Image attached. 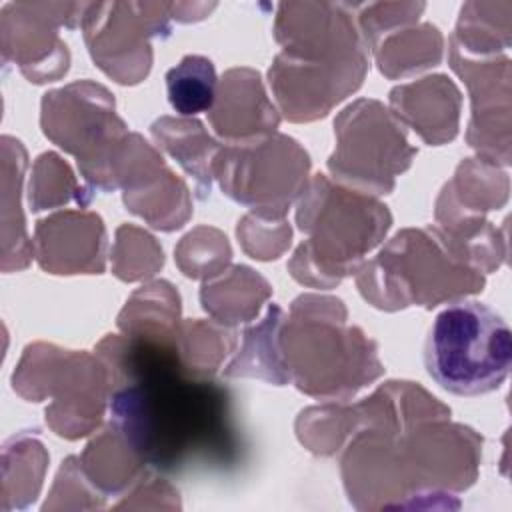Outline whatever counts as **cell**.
<instances>
[{
	"label": "cell",
	"mask_w": 512,
	"mask_h": 512,
	"mask_svg": "<svg viewBox=\"0 0 512 512\" xmlns=\"http://www.w3.org/2000/svg\"><path fill=\"white\" fill-rule=\"evenodd\" d=\"M94 354L108 370L112 422L152 470H222L242 460L230 388L190 370L176 344L106 334Z\"/></svg>",
	"instance_id": "obj_1"
},
{
	"label": "cell",
	"mask_w": 512,
	"mask_h": 512,
	"mask_svg": "<svg viewBox=\"0 0 512 512\" xmlns=\"http://www.w3.org/2000/svg\"><path fill=\"white\" fill-rule=\"evenodd\" d=\"M482 436L450 418L408 430L362 428L342 448L340 474L356 510L458 508L446 500L478 478Z\"/></svg>",
	"instance_id": "obj_2"
},
{
	"label": "cell",
	"mask_w": 512,
	"mask_h": 512,
	"mask_svg": "<svg viewBox=\"0 0 512 512\" xmlns=\"http://www.w3.org/2000/svg\"><path fill=\"white\" fill-rule=\"evenodd\" d=\"M280 346L294 386L320 400H350L384 374L378 344L348 324L336 296L300 294L280 328Z\"/></svg>",
	"instance_id": "obj_3"
},
{
	"label": "cell",
	"mask_w": 512,
	"mask_h": 512,
	"mask_svg": "<svg viewBox=\"0 0 512 512\" xmlns=\"http://www.w3.org/2000/svg\"><path fill=\"white\" fill-rule=\"evenodd\" d=\"M296 224L306 236L290 256V276L308 288L330 290L352 276L388 234L392 214L376 196L314 174L296 200Z\"/></svg>",
	"instance_id": "obj_4"
},
{
	"label": "cell",
	"mask_w": 512,
	"mask_h": 512,
	"mask_svg": "<svg viewBox=\"0 0 512 512\" xmlns=\"http://www.w3.org/2000/svg\"><path fill=\"white\" fill-rule=\"evenodd\" d=\"M362 298L378 310H426L484 290L486 274L464 262L438 226L398 230L354 272Z\"/></svg>",
	"instance_id": "obj_5"
},
{
	"label": "cell",
	"mask_w": 512,
	"mask_h": 512,
	"mask_svg": "<svg viewBox=\"0 0 512 512\" xmlns=\"http://www.w3.org/2000/svg\"><path fill=\"white\" fill-rule=\"evenodd\" d=\"M424 364L432 380L456 396L492 392L510 372V328L484 302H452L432 322Z\"/></svg>",
	"instance_id": "obj_6"
},
{
	"label": "cell",
	"mask_w": 512,
	"mask_h": 512,
	"mask_svg": "<svg viewBox=\"0 0 512 512\" xmlns=\"http://www.w3.org/2000/svg\"><path fill=\"white\" fill-rule=\"evenodd\" d=\"M12 388L28 402L50 398L44 410L46 424L66 440L96 432L110 402L108 370L96 354L48 342L24 348L12 372Z\"/></svg>",
	"instance_id": "obj_7"
},
{
	"label": "cell",
	"mask_w": 512,
	"mask_h": 512,
	"mask_svg": "<svg viewBox=\"0 0 512 512\" xmlns=\"http://www.w3.org/2000/svg\"><path fill=\"white\" fill-rule=\"evenodd\" d=\"M40 126L52 144L76 158L92 192L116 190L114 164L130 132L106 86L76 80L48 90L40 102Z\"/></svg>",
	"instance_id": "obj_8"
},
{
	"label": "cell",
	"mask_w": 512,
	"mask_h": 512,
	"mask_svg": "<svg viewBox=\"0 0 512 512\" xmlns=\"http://www.w3.org/2000/svg\"><path fill=\"white\" fill-rule=\"evenodd\" d=\"M334 152L328 170L334 182L370 196H386L410 166L418 148L406 128L376 98H358L334 118Z\"/></svg>",
	"instance_id": "obj_9"
},
{
	"label": "cell",
	"mask_w": 512,
	"mask_h": 512,
	"mask_svg": "<svg viewBox=\"0 0 512 512\" xmlns=\"http://www.w3.org/2000/svg\"><path fill=\"white\" fill-rule=\"evenodd\" d=\"M308 174V152L280 132L248 142H226L212 166L214 180L230 200L282 218L304 192Z\"/></svg>",
	"instance_id": "obj_10"
},
{
	"label": "cell",
	"mask_w": 512,
	"mask_h": 512,
	"mask_svg": "<svg viewBox=\"0 0 512 512\" xmlns=\"http://www.w3.org/2000/svg\"><path fill=\"white\" fill-rule=\"evenodd\" d=\"M94 64L124 86L142 82L152 68V38L172 32L170 2H90L82 18Z\"/></svg>",
	"instance_id": "obj_11"
},
{
	"label": "cell",
	"mask_w": 512,
	"mask_h": 512,
	"mask_svg": "<svg viewBox=\"0 0 512 512\" xmlns=\"http://www.w3.org/2000/svg\"><path fill=\"white\" fill-rule=\"evenodd\" d=\"M272 32L282 46L278 54L290 62L336 70L370 68V48L358 30L352 4L280 2Z\"/></svg>",
	"instance_id": "obj_12"
},
{
	"label": "cell",
	"mask_w": 512,
	"mask_h": 512,
	"mask_svg": "<svg viewBox=\"0 0 512 512\" xmlns=\"http://www.w3.org/2000/svg\"><path fill=\"white\" fill-rule=\"evenodd\" d=\"M86 2H8L0 12L2 62L34 84L56 82L70 68L58 28H78Z\"/></svg>",
	"instance_id": "obj_13"
},
{
	"label": "cell",
	"mask_w": 512,
	"mask_h": 512,
	"mask_svg": "<svg viewBox=\"0 0 512 512\" xmlns=\"http://www.w3.org/2000/svg\"><path fill=\"white\" fill-rule=\"evenodd\" d=\"M114 184L124 206L160 232L180 230L192 216L186 182L138 132H130L114 164Z\"/></svg>",
	"instance_id": "obj_14"
},
{
	"label": "cell",
	"mask_w": 512,
	"mask_h": 512,
	"mask_svg": "<svg viewBox=\"0 0 512 512\" xmlns=\"http://www.w3.org/2000/svg\"><path fill=\"white\" fill-rule=\"evenodd\" d=\"M448 64L470 94L466 142L484 160L502 168L512 162V64L506 54L472 58L448 44Z\"/></svg>",
	"instance_id": "obj_15"
},
{
	"label": "cell",
	"mask_w": 512,
	"mask_h": 512,
	"mask_svg": "<svg viewBox=\"0 0 512 512\" xmlns=\"http://www.w3.org/2000/svg\"><path fill=\"white\" fill-rule=\"evenodd\" d=\"M32 246L38 266L48 274H102L106 270V226L92 210H62L38 220Z\"/></svg>",
	"instance_id": "obj_16"
},
{
	"label": "cell",
	"mask_w": 512,
	"mask_h": 512,
	"mask_svg": "<svg viewBox=\"0 0 512 512\" xmlns=\"http://www.w3.org/2000/svg\"><path fill=\"white\" fill-rule=\"evenodd\" d=\"M208 120L222 140L248 142L274 134L280 126V112L268 98L260 72L238 66L218 80Z\"/></svg>",
	"instance_id": "obj_17"
},
{
	"label": "cell",
	"mask_w": 512,
	"mask_h": 512,
	"mask_svg": "<svg viewBox=\"0 0 512 512\" xmlns=\"http://www.w3.org/2000/svg\"><path fill=\"white\" fill-rule=\"evenodd\" d=\"M390 112L424 144L442 146L458 136L462 92L446 74L398 84L388 94Z\"/></svg>",
	"instance_id": "obj_18"
},
{
	"label": "cell",
	"mask_w": 512,
	"mask_h": 512,
	"mask_svg": "<svg viewBox=\"0 0 512 512\" xmlns=\"http://www.w3.org/2000/svg\"><path fill=\"white\" fill-rule=\"evenodd\" d=\"M510 180L502 166L476 158H464L454 176L442 186L436 204V226H446L470 218H486L508 202Z\"/></svg>",
	"instance_id": "obj_19"
},
{
	"label": "cell",
	"mask_w": 512,
	"mask_h": 512,
	"mask_svg": "<svg viewBox=\"0 0 512 512\" xmlns=\"http://www.w3.org/2000/svg\"><path fill=\"white\" fill-rule=\"evenodd\" d=\"M270 296V282L246 264L228 266L222 274L204 280L200 288L204 312L230 328L252 322Z\"/></svg>",
	"instance_id": "obj_20"
},
{
	"label": "cell",
	"mask_w": 512,
	"mask_h": 512,
	"mask_svg": "<svg viewBox=\"0 0 512 512\" xmlns=\"http://www.w3.org/2000/svg\"><path fill=\"white\" fill-rule=\"evenodd\" d=\"M150 134L156 146L170 154L194 178L196 198L206 200L212 192L214 158L222 144L192 116H160L152 122Z\"/></svg>",
	"instance_id": "obj_21"
},
{
	"label": "cell",
	"mask_w": 512,
	"mask_h": 512,
	"mask_svg": "<svg viewBox=\"0 0 512 512\" xmlns=\"http://www.w3.org/2000/svg\"><path fill=\"white\" fill-rule=\"evenodd\" d=\"M28 164L26 148L2 136V272L24 270L34 258L22 212V180Z\"/></svg>",
	"instance_id": "obj_22"
},
{
	"label": "cell",
	"mask_w": 512,
	"mask_h": 512,
	"mask_svg": "<svg viewBox=\"0 0 512 512\" xmlns=\"http://www.w3.org/2000/svg\"><path fill=\"white\" fill-rule=\"evenodd\" d=\"M78 458L90 484L104 496L128 492L150 468L112 420L86 444Z\"/></svg>",
	"instance_id": "obj_23"
},
{
	"label": "cell",
	"mask_w": 512,
	"mask_h": 512,
	"mask_svg": "<svg viewBox=\"0 0 512 512\" xmlns=\"http://www.w3.org/2000/svg\"><path fill=\"white\" fill-rule=\"evenodd\" d=\"M286 314L280 304L272 302L260 322L242 332V346L222 368L226 378H260L274 386L290 384V372L280 346V328Z\"/></svg>",
	"instance_id": "obj_24"
},
{
	"label": "cell",
	"mask_w": 512,
	"mask_h": 512,
	"mask_svg": "<svg viewBox=\"0 0 512 512\" xmlns=\"http://www.w3.org/2000/svg\"><path fill=\"white\" fill-rule=\"evenodd\" d=\"M180 310L178 290L168 280H154L132 292L118 312L116 326L126 336L178 346Z\"/></svg>",
	"instance_id": "obj_25"
},
{
	"label": "cell",
	"mask_w": 512,
	"mask_h": 512,
	"mask_svg": "<svg viewBox=\"0 0 512 512\" xmlns=\"http://www.w3.org/2000/svg\"><path fill=\"white\" fill-rule=\"evenodd\" d=\"M370 52L380 74L398 80L438 66L444 54V36L434 24L416 22L388 32Z\"/></svg>",
	"instance_id": "obj_26"
},
{
	"label": "cell",
	"mask_w": 512,
	"mask_h": 512,
	"mask_svg": "<svg viewBox=\"0 0 512 512\" xmlns=\"http://www.w3.org/2000/svg\"><path fill=\"white\" fill-rule=\"evenodd\" d=\"M448 44L472 58L498 56L508 50L512 44V2H464Z\"/></svg>",
	"instance_id": "obj_27"
},
{
	"label": "cell",
	"mask_w": 512,
	"mask_h": 512,
	"mask_svg": "<svg viewBox=\"0 0 512 512\" xmlns=\"http://www.w3.org/2000/svg\"><path fill=\"white\" fill-rule=\"evenodd\" d=\"M48 466L44 444L30 432L14 434L2 448V510H24L40 494Z\"/></svg>",
	"instance_id": "obj_28"
},
{
	"label": "cell",
	"mask_w": 512,
	"mask_h": 512,
	"mask_svg": "<svg viewBox=\"0 0 512 512\" xmlns=\"http://www.w3.org/2000/svg\"><path fill=\"white\" fill-rule=\"evenodd\" d=\"M300 444L316 456H334L358 432L354 404L330 400L304 408L294 424Z\"/></svg>",
	"instance_id": "obj_29"
},
{
	"label": "cell",
	"mask_w": 512,
	"mask_h": 512,
	"mask_svg": "<svg viewBox=\"0 0 512 512\" xmlns=\"http://www.w3.org/2000/svg\"><path fill=\"white\" fill-rule=\"evenodd\" d=\"M238 332L216 320H182L178 332V354L182 362L204 376H214L222 362L234 352Z\"/></svg>",
	"instance_id": "obj_30"
},
{
	"label": "cell",
	"mask_w": 512,
	"mask_h": 512,
	"mask_svg": "<svg viewBox=\"0 0 512 512\" xmlns=\"http://www.w3.org/2000/svg\"><path fill=\"white\" fill-rule=\"evenodd\" d=\"M94 198V192L88 186H80L72 168L56 154L42 152L32 166L28 202L32 212L66 206L76 202L80 208L88 206Z\"/></svg>",
	"instance_id": "obj_31"
},
{
	"label": "cell",
	"mask_w": 512,
	"mask_h": 512,
	"mask_svg": "<svg viewBox=\"0 0 512 512\" xmlns=\"http://www.w3.org/2000/svg\"><path fill=\"white\" fill-rule=\"evenodd\" d=\"M216 88V68L210 58L200 54L184 56L166 72L168 102L180 116L194 118L200 112H208L214 104Z\"/></svg>",
	"instance_id": "obj_32"
},
{
	"label": "cell",
	"mask_w": 512,
	"mask_h": 512,
	"mask_svg": "<svg viewBox=\"0 0 512 512\" xmlns=\"http://www.w3.org/2000/svg\"><path fill=\"white\" fill-rule=\"evenodd\" d=\"M174 260L186 278L210 280L230 266L232 248L222 230L202 224L180 238Z\"/></svg>",
	"instance_id": "obj_33"
},
{
	"label": "cell",
	"mask_w": 512,
	"mask_h": 512,
	"mask_svg": "<svg viewBox=\"0 0 512 512\" xmlns=\"http://www.w3.org/2000/svg\"><path fill=\"white\" fill-rule=\"evenodd\" d=\"M112 274L122 282L152 278L164 266V252L158 240L140 226L122 224L116 228L110 252Z\"/></svg>",
	"instance_id": "obj_34"
},
{
	"label": "cell",
	"mask_w": 512,
	"mask_h": 512,
	"mask_svg": "<svg viewBox=\"0 0 512 512\" xmlns=\"http://www.w3.org/2000/svg\"><path fill=\"white\" fill-rule=\"evenodd\" d=\"M236 236L242 250L254 260H276L292 242V226L282 216L250 210L238 220Z\"/></svg>",
	"instance_id": "obj_35"
},
{
	"label": "cell",
	"mask_w": 512,
	"mask_h": 512,
	"mask_svg": "<svg viewBox=\"0 0 512 512\" xmlns=\"http://www.w3.org/2000/svg\"><path fill=\"white\" fill-rule=\"evenodd\" d=\"M106 496L98 492L86 478L80 458L68 456L62 460L60 470L54 478L48 500L42 504V510H92L102 508Z\"/></svg>",
	"instance_id": "obj_36"
},
{
	"label": "cell",
	"mask_w": 512,
	"mask_h": 512,
	"mask_svg": "<svg viewBox=\"0 0 512 512\" xmlns=\"http://www.w3.org/2000/svg\"><path fill=\"white\" fill-rule=\"evenodd\" d=\"M358 30L368 48H372L382 36L402 26L416 24L424 12V2H374L352 4Z\"/></svg>",
	"instance_id": "obj_37"
},
{
	"label": "cell",
	"mask_w": 512,
	"mask_h": 512,
	"mask_svg": "<svg viewBox=\"0 0 512 512\" xmlns=\"http://www.w3.org/2000/svg\"><path fill=\"white\" fill-rule=\"evenodd\" d=\"M216 4H190V2H170V14L176 22H196L214 10Z\"/></svg>",
	"instance_id": "obj_38"
}]
</instances>
